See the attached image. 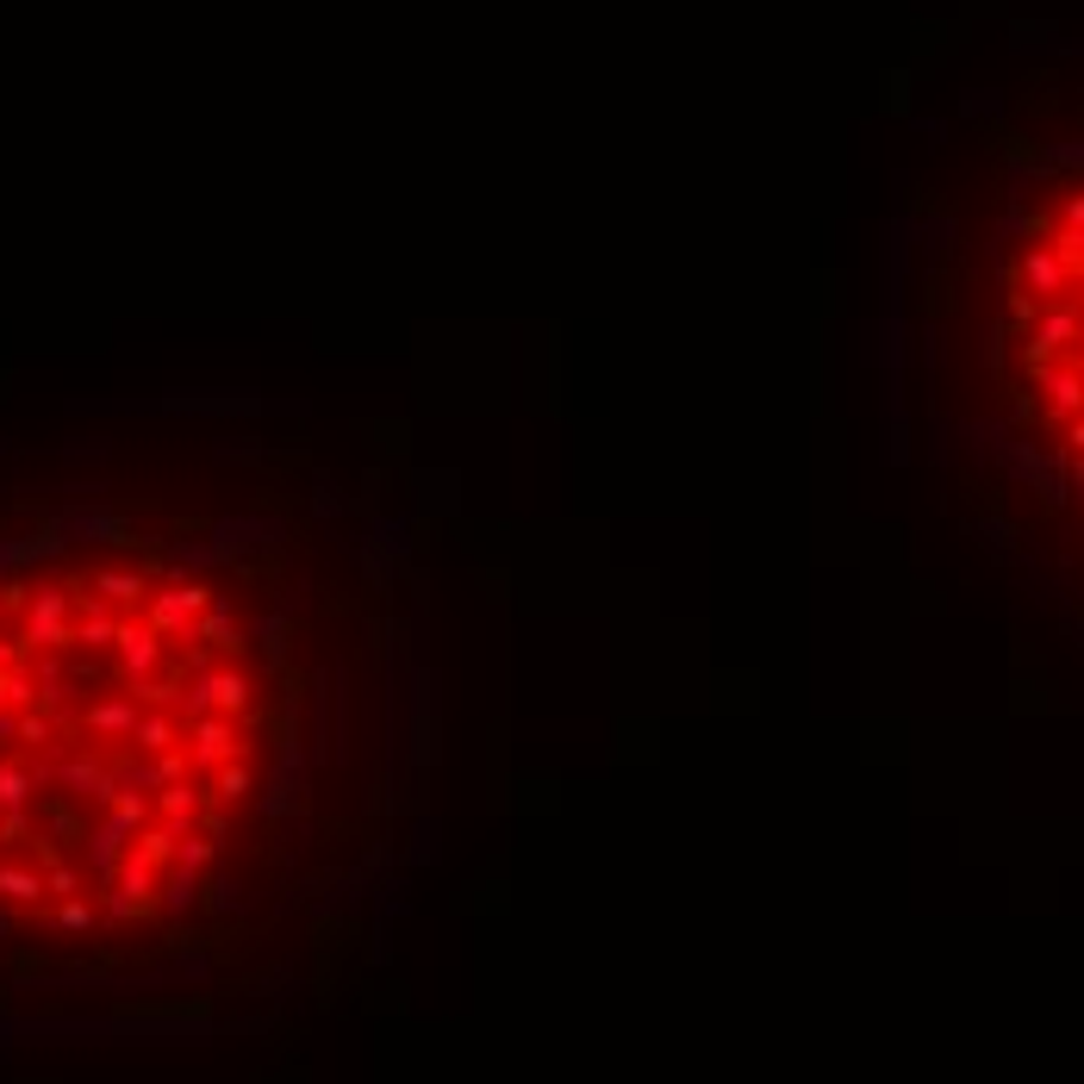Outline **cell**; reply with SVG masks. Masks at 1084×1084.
I'll return each mask as SVG.
<instances>
[{"mask_svg": "<svg viewBox=\"0 0 1084 1084\" xmlns=\"http://www.w3.org/2000/svg\"><path fill=\"white\" fill-rule=\"evenodd\" d=\"M1079 330H1084V318L1065 306V300L1041 306V318H1035V330H1028V374L1047 369V362H1060L1065 349H1079Z\"/></svg>", "mask_w": 1084, "mask_h": 1084, "instance_id": "6da1fadb", "label": "cell"}, {"mask_svg": "<svg viewBox=\"0 0 1084 1084\" xmlns=\"http://www.w3.org/2000/svg\"><path fill=\"white\" fill-rule=\"evenodd\" d=\"M206 605H213L206 586H162V592H150V630H162V636H194V618Z\"/></svg>", "mask_w": 1084, "mask_h": 1084, "instance_id": "7a4b0ae2", "label": "cell"}, {"mask_svg": "<svg viewBox=\"0 0 1084 1084\" xmlns=\"http://www.w3.org/2000/svg\"><path fill=\"white\" fill-rule=\"evenodd\" d=\"M1016 281H1023L1041 306H1053V300H1065V287H1072V274H1065V262L1053 256V244H1028L1023 250V262H1016Z\"/></svg>", "mask_w": 1084, "mask_h": 1084, "instance_id": "3957f363", "label": "cell"}, {"mask_svg": "<svg viewBox=\"0 0 1084 1084\" xmlns=\"http://www.w3.org/2000/svg\"><path fill=\"white\" fill-rule=\"evenodd\" d=\"M63 611H69V592L44 586L38 599H32V611H25V648H69L76 630L63 623Z\"/></svg>", "mask_w": 1084, "mask_h": 1084, "instance_id": "277c9868", "label": "cell"}, {"mask_svg": "<svg viewBox=\"0 0 1084 1084\" xmlns=\"http://www.w3.org/2000/svg\"><path fill=\"white\" fill-rule=\"evenodd\" d=\"M1035 387L1047 393V418H1053V425L1084 418V374H1079V362H1047V369H1035Z\"/></svg>", "mask_w": 1084, "mask_h": 1084, "instance_id": "5b68a950", "label": "cell"}, {"mask_svg": "<svg viewBox=\"0 0 1084 1084\" xmlns=\"http://www.w3.org/2000/svg\"><path fill=\"white\" fill-rule=\"evenodd\" d=\"M188 711L194 716H206V711H218V716L250 711V679L244 674H206L194 692H188Z\"/></svg>", "mask_w": 1084, "mask_h": 1084, "instance_id": "8992f818", "label": "cell"}, {"mask_svg": "<svg viewBox=\"0 0 1084 1084\" xmlns=\"http://www.w3.org/2000/svg\"><path fill=\"white\" fill-rule=\"evenodd\" d=\"M118 660H125V674L132 679H150V667L162 660V630H150V623H118Z\"/></svg>", "mask_w": 1084, "mask_h": 1084, "instance_id": "52a82bcc", "label": "cell"}, {"mask_svg": "<svg viewBox=\"0 0 1084 1084\" xmlns=\"http://www.w3.org/2000/svg\"><path fill=\"white\" fill-rule=\"evenodd\" d=\"M194 760L200 767H225V760H237V730H232V716H194Z\"/></svg>", "mask_w": 1084, "mask_h": 1084, "instance_id": "ba28073f", "label": "cell"}, {"mask_svg": "<svg viewBox=\"0 0 1084 1084\" xmlns=\"http://www.w3.org/2000/svg\"><path fill=\"white\" fill-rule=\"evenodd\" d=\"M94 592H100V599H113V605H137V599H150V580H144V574H132V567H100Z\"/></svg>", "mask_w": 1084, "mask_h": 1084, "instance_id": "9c48e42d", "label": "cell"}, {"mask_svg": "<svg viewBox=\"0 0 1084 1084\" xmlns=\"http://www.w3.org/2000/svg\"><path fill=\"white\" fill-rule=\"evenodd\" d=\"M88 723H94V730H106V736H137V704H132V698H106V704H94V711H88Z\"/></svg>", "mask_w": 1084, "mask_h": 1084, "instance_id": "30bf717a", "label": "cell"}, {"mask_svg": "<svg viewBox=\"0 0 1084 1084\" xmlns=\"http://www.w3.org/2000/svg\"><path fill=\"white\" fill-rule=\"evenodd\" d=\"M194 636L200 642H218V648H237V623H232V611H225V605H206V611H200V618H194Z\"/></svg>", "mask_w": 1084, "mask_h": 1084, "instance_id": "8fae6325", "label": "cell"}, {"mask_svg": "<svg viewBox=\"0 0 1084 1084\" xmlns=\"http://www.w3.org/2000/svg\"><path fill=\"white\" fill-rule=\"evenodd\" d=\"M156 804H162V816H169V829H181V823L200 811V792L188 786V779H174V786H162V798H156Z\"/></svg>", "mask_w": 1084, "mask_h": 1084, "instance_id": "7c38bea8", "label": "cell"}, {"mask_svg": "<svg viewBox=\"0 0 1084 1084\" xmlns=\"http://www.w3.org/2000/svg\"><path fill=\"white\" fill-rule=\"evenodd\" d=\"M0 897H13V904H38L44 897V879L25 867H0Z\"/></svg>", "mask_w": 1084, "mask_h": 1084, "instance_id": "4fadbf2b", "label": "cell"}, {"mask_svg": "<svg viewBox=\"0 0 1084 1084\" xmlns=\"http://www.w3.org/2000/svg\"><path fill=\"white\" fill-rule=\"evenodd\" d=\"M32 786H38V774H25V767H0V811H20L25 798H32Z\"/></svg>", "mask_w": 1084, "mask_h": 1084, "instance_id": "5bb4252c", "label": "cell"}, {"mask_svg": "<svg viewBox=\"0 0 1084 1084\" xmlns=\"http://www.w3.org/2000/svg\"><path fill=\"white\" fill-rule=\"evenodd\" d=\"M76 642H88V648H106V642H118V623L100 611V599L88 605V618L76 623Z\"/></svg>", "mask_w": 1084, "mask_h": 1084, "instance_id": "9a60e30c", "label": "cell"}, {"mask_svg": "<svg viewBox=\"0 0 1084 1084\" xmlns=\"http://www.w3.org/2000/svg\"><path fill=\"white\" fill-rule=\"evenodd\" d=\"M1047 244H1053V256H1060V262H1065V274H1072V281H1084V232H1072V225H1060V232L1047 237Z\"/></svg>", "mask_w": 1084, "mask_h": 1084, "instance_id": "2e32d148", "label": "cell"}, {"mask_svg": "<svg viewBox=\"0 0 1084 1084\" xmlns=\"http://www.w3.org/2000/svg\"><path fill=\"white\" fill-rule=\"evenodd\" d=\"M150 879H156V867L132 854V860L118 867V897H132V904H144V897H150Z\"/></svg>", "mask_w": 1084, "mask_h": 1084, "instance_id": "e0dca14e", "label": "cell"}, {"mask_svg": "<svg viewBox=\"0 0 1084 1084\" xmlns=\"http://www.w3.org/2000/svg\"><path fill=\"white\" fill-rule=\"evenodd\" d=\"M137 748H150V755H169L174 748V723L162 711L156 716H137Z\"/></svg>", "mask_w": 1084, "mask_h": 1084, "instance_id": "ac0fdd59", "label": "cell"}, {"mask_svg": "<svg viewBox=\"0 0 1084 1084\" xmlns=\"http://www.w3.org/2000/svg\"><path fill=\"white\" fill-rule=\"evenodd\" d=\"M174 842H181V835H174V829H144V835H137V860H150V867H162V860H174V854H181V848H174Z\"/></svg>", "mask_w": 1084, "mask_h": 1084, "instance_id": "d6986e66", "label": "cell"}, {"mask_svg": "<svg viewBox=\"0 0 1084 1084\" xmlns=\"http://www.w3.org/2000/svg\"><path fill=\"white\" fill-rule=\"evenodd\" d=\"M244 792H250V767H244V760H225V767H218L213 798H225V804H232V798H244Z\"/></svg>", "mask_w": 1084, "mask_h": 1084, "instance_id": "ffe728a7", "label": "cell"}, {"mask_svg": "<svg viewBox=\"0 0 1084 1084\" xmlns=\"http://www.w3.org/2000/svg\"><path fill=\"white\" fill-rule=\"evenodd\" d=\"M144 816H150V798H144V792H118V798H113V823H125V829H137V823H144Z\"/></svg>", "mask_w": 1084, "mask_h": 1084, "instance_id": "44dd1931", "label": "cell"}, {"mask_svg": "<svg viewBox=\"0 0 1084 1084\" xmlns=\"http://www.w3.org/2000/svg\"><path fill=\"white\" fill-rule=\"evenodd\" d=\"M32 698H38V686H32L20 667H7V674H0V704H32Z\"/></svg>", "mask_w": 1084, "mask_h": 1084, "instance_id": "7402d4cb", "label": "cell"}, {"mask_svg": "<svg viewBox=\"0 0 1084 1084\" xmlns=\"http://www.w3.org/2000/svg\"><path fill=\"white\" fill-rule=\"evenodd\" d=\"M132 698H144V704H169V686H162V679H132Z\"/></svg>", "mask_w": 1084, "mask_h": 1084, "instance_id": "603a6c76", "label": "cell"}, {"mask_svg": "<svg viewBox=\"0 0 1084 1084\" xmlns=\"http://www.w3.org/2000/svg\"><path fill=\"white\" fill-rule=\"evenodd\" d=\"M63 929H94V911H88L81 897H69V904H63Z\"/></svg>", "mask_w": 1084, "mask_h": 1084, "instance_id": "cb8c5ba5", "label": "cell"}, {"mask_svg": "<svg viewBox=\"0 0 1084 1084\" xmlns=\"http://www.w3.org/2000/svg\"><path fill=\"white\" fill-rule=\"evenodd\" d=\"M213 860V842H181V872H194Z\"/></svg>", "mask_w": 1084, "mask_h": 1084, "instance_id": "d4e9b609", "label": "cell"}, {"mask_svg": "<svg viewBox=\"0 0 1084 1084\" xmlns=\"http://www.w3.org/2000/svg\"><path fill=\"white\" fill-rule=\"evenodd\" d=\"M44 891H50V897H76V872H69V867H50Z\"/></svg>", "mask_w": 1084, "mask_h": 1084, "instance_id": "484cf974", "label": "cell"}, {"mask_svg": "<svg viewBox=\"0 0 1084 1084\" xmlns=\"http://www.w3.org/2000/svg\"><path fill=\"white\" fill-rule=\"evenodd\" d=\"M181 774H188V755H174V748H169V755L156 760V779H162V786H174Z\"/></svg>", "mask_w": 1084, "mask_h": 1084, "instance_id": "4316f807", "label": "cell"}, {"mask_svg": "<svg viewBox=\"0 0 1084 1084\" xmlns=\"http://www.w3.org/2000/svg\"><path fill=\"white\" fill-rule=\"evenodd\" d=\"M1060 225L1084 232V194H1065V200H1060Z\"/></svg>", "mask_w": 1084, "mask_h": 1084, "instance_id": "83f0119b", "label": "cell"}, {"mask_svg": "<svg viewBox=\"0 0 1084 1084\" xmlns=\"http://www.w3.org/2000/svg\"><path fill=\"white\" fill-rule=\"evenodd\" d=\"M20 742H50V723L25 711V716H20Z\"/></svg>", "mask_w": 1084, "mask_h": 1084, "instance_id": "f1b7e54d", "label": "cell"}, {"mask_svg": "<svg viewBox=\"0 0 1084 1084\" xmlns=\"http://www.w3.org/2000/svg\"><path fill=\"white\" fill-rule=\"evenodd\" d=\"M20 655H25V642H0V674H7V667H20Z\"/></svg>", "mask_w": 1084, "mask_h": 1084, "instance_id": "f546056e", "label": "cell"}, {"mask_svg": "<svg viewBox=\"0 0 1084 1084\" xmlns=\"http://www.w3.org/2000/svg\"><path fill=\"white\" fill-rule=\"evenodd\" d=\"M7 736H20V716H13V704H0V742Z\"/></svg>", "mask_w": 1084, "mask_h": 1084, "instance_id": "4dcf8cb0", "label": "cell"}, {"mask_svg": "<svg viewBox=\"0 0 1084 1084\" xmlns=\"http://www.w3.org/2000/svg\"><path fill=\"white\" fill-rule=\"evenodd\" d=\"M1079 355H1084V330H1079Z\"/></svg>", "mask_w": 1084, "mask_h": 1084, "instance_id": "1f68e13d", "label": "cell"}, {"mask_svg": "<svg viewBox=\"0 0 1084 1084\" xmlns=\"http://www.w3.org/2000/svg\"><path fill=\"white\" fill-rule=\"evenodd\" d=\"M1079 374H1084V355H1079Z\"/></svg>", "mask_w": 1084, "mask_h": 1084, "instance_id": "d6a6232c", "label": "cell"}, {"mask_svg": "<svg viewBox=\"0 0 1084 1084\" xmlns=\"http://www.w3.org/2000/svg\"><path fill=\"white\" fill-rule=\"evenodd\" d=\"M1079 293H1084V281H1079Z\"/></svg>", "mask_w": 1084, "mask_h": 1084, "instance_id": "836d02e7", "label": "cell"}, {"mask_svg": "<svg viewBox=\"0 0 1084 1084\" xmlns=\"http://www.w3.org/2000/svg\"><path fill=\"white\" fill-rule=\"evenodd\" d=\"M0 842H7V835H0Z\"/></svg>", "mask_w": 1084, "mask_h": 1084, "instance_id": "e575fe53", "label": "cell"}]
</instances>
